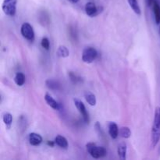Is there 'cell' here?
Instances as JSON below:
<instances>
[{"instance_id": "obj_10", "label": "cell", "mask_w": 160, "mask_h": 160, "mask_svg": "<svg viewBox=\"0 0 160 160\" xmlns=\"http://www.w3.org/2000/svg\"><path fill=\"white\" fill-rule=\"evenodd\" d=\"M109 134L112 139H116L119 135L118 126L114 122H110L109 123Z\"/></svg>"}, {"instance_id": "obj_21", "label": "cell", "mask_w": 160, "mask_h": 160, "mask_svg": "<svg viewBox=\"0 0 160 160\" xmlns=\"http://www.w3.org/2000/svg\"><path fill=\"white\" fill-rule=\"evenodd\" d=\"M41 45H42V48H45V50H48L50 48V42L48 38H43L41 42Z\"/></svg>"}, {"instance_id": "obj_13", "label": "cell", "mask_w": 160, "mask_h": 160, "mask_svg": "<svg viewBox=\"0 0 160 160\" xmlns=\"http://www.w3.org/2000/svg\"><path fill=\"white\" fill-rule=\"evenodd\" d=\"M117 153L119 158L121 160H125L127 158V145L125 143H121L118 145Z\"/></svg>"}, {"instance_id": "obj_14", "label": "cell", "mask_w": 160, "mask_h": 160, "mask_svg": "<svg viewBox=\"0 0 160 160\" xmlns=\"http://www.w3.org/2000/svg\"><path fill=\"white\" fill-rule=\"evenodd\" d=\"M84 98H85L86 102L90 106H95L96 105V98H95V95L92 92H86L85 94H84Z\"/></svg>"}, {"instance_id": "obj_12", "label": "cell", "mask_w": 160, "mask_h": 160, "mask_svg": "<svg viewBox=\"0 0 160 160\" xmlns=\"http://www.w3.org/2000/svg\"><path fill=\"white\" fill-rule=\"evenodd\" d=\"M55 143L62 148H67L68 147V142H67V138H64L62 135H57L55 138Z\"/></svg>"}, {"instance_id": "obj_11", "label": "cell", "mask_w": 160, "mask_h": 160, "mask_svg": "<svg viewBox=\"0 0 160 160\" xmlns=\"http://www.w3.org/2000/svg\"><path fill=\"white\" fill-rule=\"evenodd\" d=\"M151 7L153 9L156 23H157V24H159L160 23V6L157 0H155V1L153 2Z\"/></svg>"}, {"instance_id": "obj_23", "label": "cell", "mask_w": 160, "mask_h": 160, "mask_svg": "<svg viewBox=\"0 0 160 160\" xmlns=\"http://www.w3.org/2000/svg\"><path fill=\"white\" fill-rule=\"evenodd\" d=\"M54 144H56V143H55V141H54V142H52V141H48V142H47V145H49V146H51V147L54 146Z\"/></svg>"}, {"instance_id": "obj_22", "label": "cell", "mask_w": 160, "mask_h": 160, "mask_svg": "<svg viewBox=\"0 0 160 160\" xmlns=\"http://www.w3.org/2000/svg\"><path fill=\"white\" fill-rule=\"evenodd\" d=\"M70 78H71V81L74 83H77L78 81H81V80H80V78H78L77 75H75L74 73H73L72 72H70Z\"/></svg>"}, {"instance_id": "obj_1", "label": "cell", "mask_w": 160, "mask_h": 160, "mask_svg": "<svg viewBox=\"0 0 160 160\" xmlns=\"http://www.w3.org/2000/svg\"><path fill=\"white\" fill-rule=\"evenodd\" d=\"M152 147L155 148L160 140V107L156 108L151 134Z\"/></svg>"}, {"instance_id": "obj_18", "label": "cell", "mask_w": 160, "mask_h": 160, "mask_svg": "<svg viewBox=\"0 0 160 160\" xmlns=\"http://www.w3.org/2000/svg\"><path fill=\"white\" fill-rule=\"evenodd\" d=\"M128 3H129L130 6L131 7V9L134 10V12H135L138 15H140L141 14V9L140 6H139L137 0H128Z\"/></svg>"}, {"instance_id": "obj_7", "label": "cell", "mask_w": 160, "mask_h": 160, "mask_svg": "<svg viewBox=\"0 0 160 160\" xmlns=\"http://www.w3.org/2000/svg\"><path fill=\"white\" fill-rule=\"evenodd\" d=\"M98 9H97L96 6L95 5V3L92 2H89L87 4L85 5V12L86 14L89 17H94V16H96L98 13Z\"/></svg>"}, {"instance_id": "obj_17", "label": "cell", "mask_w": 160, "mask_h": 160, "mask_svg": "<svg viewBox=\"0 0 160 160\" xmlns=\"http://www.w3.org/2000/svg\"><path fill=\"white\" fill-rule=\"evenodd\" d=\"M70 52H69V50L65 45H60V46L58 48L57 50V55L59 57L62 58H66L69 56Z\"/></svg>"}, {"instance_id": "obj_3", "label": "cell", "mask_w": 160, "mask_h": 160, "mask_svg": "<svg viewBox=\"0 0 160 160\" xmlns=\"http://www.w3.org/2000/svg\"><path fill=\"white\" fill-rule=\"evenodd\" d=\"M17 0H4L2 3V10L6 15L13 17L17 12Z\"/></svg>"}, {"instance_id": "obj_2", "label": "cell", "mask_w": 160, "mask_h": 160, "mask_svg": "<svg viewBox=\"0 0 160 160\" xmlns=\"http://www.w3.org/2000/svg\"><path fill=\"white\" fill-rule=\"evenodd\" d=\"M86 148L87 151L91 156L95 159H99V158H102L106 156L107 154V151L106 148L103 147L97 146L95 143L93 142H89L86 145Z\"/></svg>"}, {"instance_id": "obj_20", "label": "cell", "mask_w": 160, "mask_h": 160, "mask_svg": "<svg viewBox=\"0 0 160 160\" xmlns=\"http://www.w3.org/2000/svg\"><path fill=\"white\" fill-rule=\"evenodd\" d=\"M120 136L123 138H129L131 136V131L128 127H123L120 130Z\"/></svg>"}, {"instance_id": "obj_16", "label": "cell", "mask_w": 160, "mask_h": 160, "mask_svg": "<svg viewBox=\"0 0 160 160\" xmlns=\"http://www.w3.org/2000/svg\"><path fill=\"white\" fill-rule=\"evenodd\" d=\"M14 81L17 84V85L23 86L25 83V76L23 73L21 72H19V73H16L15 77H14Z\"/></svg>"}, {"instance_id": "obj_4", "label": "cell", "mask_w": 160, "mask_h": 160, "mask_svg": "<svg viewBox=\"0 0 160 160\" xmlns=\"http://www.w3.org/2000/svg\"><path fill=\"white\" fill-rule=\"evenodd\" d=\"M98 56L96 49L92 47H88L84 48L82 52V60L86 63H92L96 59Z\"/></svg>"}, {"instance_id": "obj_24", "label": "cell", "mask_w": 160, "mask_h": 160, "mask_svg": "<svg viewBox=\"0 0 160 160\" xmlns=\"http://www.w3.org/2000/svg\"><path fill=\"white\" fill-rule=\"evenodd\" d=\"M78 1H79V0H70V2H73V3L78 2Z\"/></svg>"}, {"instance_id": "obj_25", "label": "cell", "mask_w": 160, "mask_h": 160, "mask_svg": "<svg viewBox=\"0 0 160 160\" xmlns=\"http://www.w3.org/2000/svg\"><path fill=\"white\" fill-rule=\"evenodd\" d=\"M159 35H160V28H159Z\"/></svg>"}, {"instance_id": "obj_6", "label": "cell", "mask_w": 160, "mask_h": 160, "mask_svg": "<svg viewBox=\"0 0 160 160\" xmlns=\"http://www.w3.org/2000/svg\"><path fill=\"white\" fill-rule=\"evenodd\" d=\"M73 102H74L75 106L77 107V109H78L80 113L81 114L83 117V120L86 123H90V117H89V113L88 112L86 109L85 106H84V103L82 102H81L78 99H73Z\"/></svg>"}, {"instance_id": "obj_8", "label": "cell", "mask_w": 160, "mask_h": 160, "mask_svg": "<svg viewBox=\"0 0 160 160\" xmlns=\"http://www.w3.org/2000/svg\"><path fill=\"white\" fill-rule=\"evenodd\" d=\"M45 100L47 102V104L52 107V109H56V110H59L60 109V105L58 102H56L54 98L52 97V95H50L48 93H46L45 95Z\"/></svg>"}, {"instance_id": "obj_15", "label": "cell", "mask_w": 160, "mask_h": 160, "mask_svg": "<svg viewBox=\"0 0 160 160\" xmlns=\"http://www.w3.org/2000/svg\"><path fill=\"white\" fill-rule=\"evenodd\" d=\"M2 120L4 122L5 125H6V128L7 129H10L12 123V116L9 112H5L3 114Z\"/></svg>"}, {"instance_id": "obj_9", "label": "cell", "mask_w": 160, "mask_h": 160, "mask_svg": "<svg viewBox=\"0 0 160 160\" xmlns=\"http://www.w3.org/2000/svg\"><path fill=\"white\" fill-rule=\"evenodd\" d=\"M29 142L33 146H38L42 142V137L37 133H31L29 134Z\"/></svg>"}, {"instance_id": "obj_19", "label": "cell", "mask_w": 160, "mask_h": 160, "mask_svg": "<svg viewBox=\"0 0 160 160\" xmlns=\"http://www.w3.org/2000/svg\"><path fill=\"white\" fill-rule=\"evenodd\" d=\"M45 84H46L47 88L51 89V90H59V84L57 82V81H54V80H52V79L47 80Z\"/></svg>"}, {"instance_id": "obj_5", "label": "cell", "mask_w": 160, "mask_h": 160, "mask_svg": "<svg viewBox=\"0 0 160 160\" xmlns=\"http://www.w3.org/2000/svg\"><path fill=\"white\" fill-rule=\"evenodd\" d=\"M20 32L23 37L30 42L34 40V31L32 26L29 23H23L20 28Z\"/></svg>"}]
</instances>
